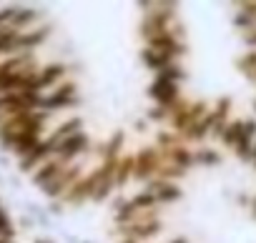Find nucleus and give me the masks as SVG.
Here are the masks:
<instances>
[{"label":"nucleus","instance_id":"4","mask_svg":"<svg viewBox=\"0 0 256 243\" xmlns=\"http://www.w3.org/2000/svg\"><path fill=\"white\" fill-rule=\"evenodd\" d=\"M0 238H13V226H10V221H8V213L0 208Z\"/></svg>","mask_w":256,"mask_h":243},{"label":"nucleus","instance_id":"1","mask_svg":"<svg viewBox=\"0 0 256 243\" xmlns=\"http://www.w3.org/2000/svg\"><path fill=\"white\" fill-rule=\"evenodd\" d=\"M53 176H58V163H48L46 168H40V171L33 176V183L46 186V183H50V178H53Z\"/></svg>","mask_w":256,"mask_h":243},{"label":"nucleus","instance_id":"3","mask_svg":"<svg viewBox=\"0 0 256 243\" xmlns=\"http://www.w3.org/2000/svg\"><path fill=\"white\" fill-rule=\"evenodd\" d=\"M80 146H83V136H78V138H68V141H66V143H63L58 151H60V156H66V158H68V156H73V153H76Z\"/></svg>","mask_w":256,"mask_h":243},{"label":"nucleus","instance_id":"5","mask_svg":"<svg viewBox=\"0 0 256 243\" xmlns=\"http://www.w3.org/2000/svg\"><path fill=\"white\" fill-rule=\"evenodd\" d=\"M0 243H10V241H8V238H0Z\"/></svg>","mask_w":256,"mask_h":243},{"label":"nucleus","instance_id":"2","mask_svg":"<svg viewBox=\"0 0 256 243\" xmlns=\"http://www.w3.org/2000/svg\"><path fill=\"white\" fill-rule=\"evenodd\" d=\"M60 73H63V68L60 65H53V68H48V70H43V75H38V85L36 88H43V85H50L56 78H60Z\"/></svg>","mask_w":256,"mask_h":243}]
</instances>
